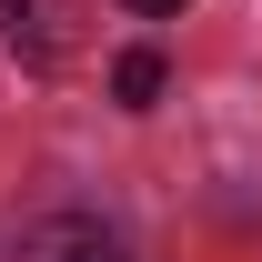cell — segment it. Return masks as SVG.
<instances>
[{
    "mask_svg": "<svg viewBox=\"0 0 262 262\" xmlns=\"http://www.w3.org/2000/svg\"><path fill=\"white\" fill-rule=\"evenodd\" d=\"M131 10H151V20H171V10H192V0H131Z\"/></svg>",
    "mask_w": 262,
    "mask_h": 262,
    "instance_id": "obj_4",
    "label": "cell"
},
{
    "mask_svg": "<svg viewBox=\"0 0 262 262\" xmlns=\"http://www.w3.org/2000/svg\"><path fill=\"white\" fill-rule=\"evenodd\" d=\"M0 40L20 71H71L81 61V0H0Z\"/></svg>",
    "mask_w": 262,
    "mask_h": 262,
    "instance_id": "obj_1",
    "label": "cell"
},
{
    "mask_svg": "<svg viewBox=\"0 0 262 262\" xmlns=\"http://www.w3.org/2000/svg\"><path fill=\"white\" fill-rule=\"evenodd\" d=\"M20 262H131V242L111 222H91V212H40L20 232Z\"/></svg>",
    "mask_w": 262,
    "mask_h": 262,
    "instance_id": "obj_2",
    "label": "cell"
},
{
    "mask_svg": "<svg viewBox=\"0 0 262 262\" xmlns=\"http://www.w3.org/2000/svg\"><path fill=\"white\" fill-rule=\"evenodd\" d=\"M111 91H121L131 111H151V101H162V51H121V61H111Z\"/></svg>",
    "mask_w": 262,
    "mask_h": 262,
    "instance_id": "obj_3",
    "label": "cell"
}]
</instances>
